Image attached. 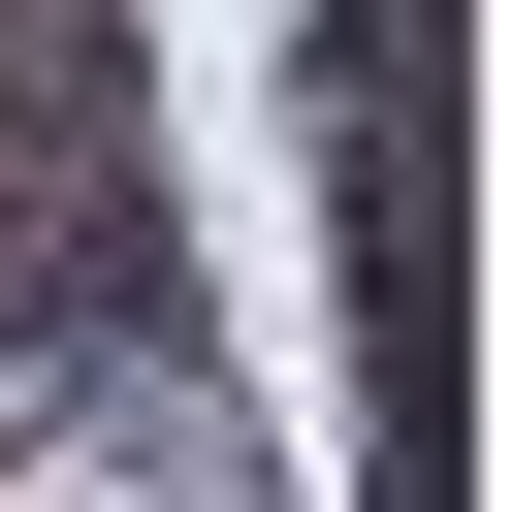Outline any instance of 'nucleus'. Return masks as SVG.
Here are the masks:
<instances>
[{"instance_id":"1","label":"nucleus","mask_w":512,"mask_h":512,"mask_svg":"<svg viewBox=\"0 0 512 512\" xmlns=\"http://www.w3.org/2000/svg\"><path fill=\"white\" fill-rule=\"evenodd\" d=\"M0 512H288V480L192 320H96V352H0Z\"/></svg>"}]
</instances>
